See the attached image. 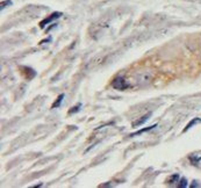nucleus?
Masks as SVG:
<instances>
[{
  "label": "nucleus",
  "mask_w": 201,
  "mask_h": 188,
  "mask_svg": "<svg viewBox=\"0 0 201 188\" xmlns=\"http://www.w3.org/2000/svg\"><path fill=\"white\" fill-rule=\"evenodd\" d=\"M112 86L118 91H123V89H127L129 87V84L126 81V79H123L122 77H116L112 81Z\"/></svg>",
  "instance_id": "1"
},
{
  "label": "nucleus",
  "mask_w": 201,
  "mask_h": 188,
  "mask_svg": "<svg viewBox=\"0 0 201 188\" xmlns=\"http://www.w3.org/2000/svg\"><path fill=\"white\" fill-rule=\"evenodd\" d=\"M62 15H63V13L62 12H54L51 15H49V16H47L45 19H43L42 21L40 22V28L41 29H43V28H45V26L47 25H49V23H51V22L54 21V20H56V19L61 18Z\"/></svg>",
  "instance_id": "2"
},
{
  "label": "nucleus",
  "mask_w": 201,
  "mask_h": 188,
  "mask_svg": "<svg viewBox=\"0 0 201 188\" xmlns=\"http://www.w3.org/2000/svg\"><path fill=\"white\" fill-rule=\"evenodd\" d=\"M20 70H21V73L25 76V78H26L27 80H31V79L36 76L35 71L33 70L31 67H28V66H21Z\"/></svg>",
  "instance_id": "3"
},
{
  "label": "nucleus",
  "mask_w": 201,
  "mask_h": 188,
  "mask_svg": "<svg viewBox=\"0 0 201 188\" xmlns=\"http://www.w3.org/2000/svg\"><path fill=\"white\" fill-rule=\"evenodd\" d=\"M150 116H151V113H147L145 115H143L141 118H138V120H136V121H134V122L131 123V127L136 128V127H140V126H142V124H144V123L149 120V117H150Z\"/></svg>",
  "instance_id": "4"
},
{
  "label": "nucleus",
  "mask_w": 201,
  "mask_h": 188,
  "mask_svg": "<svg viewBox=\"0 0 201 188\" xmlns=\"http://www.w3.org/2000/svg\"><path fill=\"white\" fill-rule=\"evenodd\" d=\"M189 162H191V164H192L193 166L198 167V168H201V157H199V156H189Z\"/></svg>",
  "instance_id": "5"
},
{
  "label": "nucleus",
  "mask_w": 201,
  "mask_h": 188,
  "mask_svg": "<svg viewBox=\"0 0 201 188\" xmlns=\"http://www.w3.org/2000/svg\"><path fill=\"white\" fill-rule=\"evenodd\" d=\"M198 123H201V118L200 117H195V118H193L192 121L189 123H187V126L184 128V130H183V132H186V131H188L191 128H193L195 124H198Z\"/></svg>",
  "instance_id": "6"
},
{
  "label": "nucleus",
  "mask_w": 201,
  "mask_h": 188,
  "mask_svg": "<svg viewBox=\"0 0 201 188\" xmlns=\"http://www.w3.org/2000/svg\"><path fill=\"white\" fill-rule=\"evenodd\" d=\"M156 127H157V124H153V126H151V127H148V128H143V129H141V130H138V131H136V132H134V134H131L130 136L141 135V134H143V132H147V131H150V130H152V129H155Z\"/></svg>",
  "instance_id": "7"
},
{
  "label": "nucleus",
  "mask_w": 201,
  "mask_h": 188,
  "mask_svg": "<svg viewBox=\"0 0 201 188\" xmlns=\"http://www.w3.org/2000/svg\"><path fill=\"white\" fill-rule=\"evenodd\" d=\"M175 182H179V174L171 175L170 178H167V180H166V184H169V185H173V184H175Z\"/></svg>",
  "instance_id": "8"
},
{
  "label": "nucleus",
  "mask_w": 201,
  "mask_h": 188,
  "mask_svg": "<svg viewBox=\"0 0 201 188\" xmlns=\"http://www.w3.org/2000/svg\"><path fill=\"white\" fill-rule=\"evenodd\" d=\"M63 99H64V94H61V95L58 96L56 100H55V102H54L53 106H51V108H53V109H55V108H58V107L62 105V102H63Z\"/></svg>",
  "instance_id": "9"
},
{
  "label": "nucleus",
  "mask_w": 201,
  "mask_h": 188,
  "mask_svg": "<svg viewBox=\"0 0 201 188\" xmlns=\"http://www.w3.org/2000/svg\"><path fill=\"white\" fill-rule=\"evenodd\" d=\"M187 186H188L187 180L185 179V178H181V179L179 180V184H178V187H179V188H186Z\"/></svg>",
  "instance_id": "10"
},
{
  "label": "nucleus",
  "mask_w": 201,
  "mask_h": 188,
  "mask_svg": "<svg viewBox=\"0 0 201 188\" xmlns=\"http://www.w3.org/2000/svg\"><path fill=\"white\" fill-rule=\"evenodd\" d=\"M9 5H12V1H11V0H5V1H1V4H0V9L2 11V9L6 8L7 6H9Z\"/></svg>",
  "instance_id": "11"
},
{
  "label": "nucleus",
  "mask_w": 201,
  "mask_h": 188,
  "mask_svg": "<svg viewBox=\"0 0 201 188\" xmlns=\"http://www.w3.org/2000/svg\"><path fill=\"white\" fill-rule=\"evenodd\" d=\"M80 107H82V103H78L77 106H74V107H72L70 110H69V114H74L77 113V112H79V109H80Z\"/></svg>",
  "instance_id": "12"
},
{
  "label": "nucleus",
  "mask_w": 201,
  "mask_h": 188,
  "mask_svg": "<svg viewBox=\"0 0 201 188\" xmlns=\"http://www.w3.org/2000/svg\"><path fill=\"white\" fill-rule=\"evenodd\" d=\"M189 187H191V188H195V187H201V185L199 184V181H197V180H194V181H193L192 184L189 185Z\"/></svg>",
  "instance_id": "13"
},
{
  "label": "nucleus",
  "mask_w": 201,
  "mask_h": 188,
  "mask_svg": "<svg viewBox=\"0 0 201 188\" xmlns=\"http://www.w3.org/2000/svg\"><path fill=\"white\" fill-rule=\"evenodd\" d=\"M51 41H53V39L49 36V37H47L45 39H42V41L40 42V44H44V43H47V42H51Z\"/></svg>",
  "instance_id": "14"
}]
</instances>
